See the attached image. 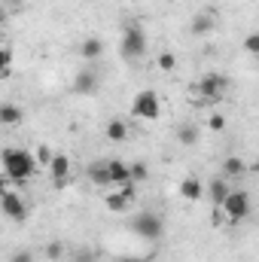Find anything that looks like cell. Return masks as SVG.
Segmentation results:
<instances>
[{"mask_svg":"<svg viewBox=\"0 0 259 262\" xmlns=\"http://www.w3.org/2000/svg\"><path fill=\"white\" fill-rule=\"evenodd\" d=\"M37 156L28 152V149H12L6 146L3 149V177L6 183H28L34 174H37Z\"/></svg>","mask_w":259,"mask_h":262,"instance_id":"obj_1","label":"cell"},{"mask_svg":"<svg viewBox=\"0 0 259 262\" xmlns=\"http://www.w3.org/2000/svg\"><path fill=\"white\" fill-rule=\"evenodd\" d=\"M131 113H134L137 119H143V122H156L159 113H162V101H159V95H156L153 89L137 92V95L131 98Z\"/></svg>","mask_w":259,"mask_h":262,"instance_id":"obj_2","label":"cell"},{"mask_svg":"<svg viewBox=\"0 0 259 262\" xmlns=\"http://www.w3.org/2000/svg\"><path fill=\"white\" fill-rule=\"evenodd\" d=\"M131 232H134L137 238H143V241H159L162 232H165V226H162V216H159V213L143 210V213H137V216L131 220Z\"/></svg>","mask_w":259,"mask_h":262,"instance_id":"obj_3","label":"cell"},{"mask_svg":"<svg viewBox=\"0 0 259 262\" xmlns=\"http://www.w3.org/2000/svg\"><path fill=\"white\" fill-rule=\"evenodd\" d=\"M226 89H229V79H226L223 73H204V76L192 85V95L204 98V101H220Z\"/></svg>","mask_w":259,"mask_h":262,"instance_id":"obj_4","label":"cell"},{"mask_svg":"<svg viewBox=\"0 0 259 262\" xmlns=\"http://www.w3.org/2000/svg\"><path fill=\"white\" fill-rule=\"evenodd\" d=\"M119 52H122V58H128V61L140 58V55L146 52V34H143L137 25H131V28H125V31H122Z\"/></svg>","mask_w":259,"mask_h":262,"instance_id":"obj_5","label":"cell"},{"mask_svg":"<svg viewBox=\"0 0 259 262\" xmlns=\"http://www.w3.org/2000/svg\"><path fill=\"white\" fill-rule=\"evenodd\" d=\"M223 213H226L229 223L247 220V213H250V195L247 192H232V195L226 198V204H223Z\"/></svg>","mask_w":259,"mask_h":262,"instance_id":"obj_6","label":"cell"},{"mask_svg":"<svg viewBox=\"0 0 259 262\" xmlns=\"http://www.w3.org/2000/svg\"><path fill=\"white\" fill-rule=\"evenodd\" d=\"M3 213H6L9 220H15V223H21V220L28 216V207H25V198H21V195H15L9 183H6V189H3Z\"/></svg>","mask_w":259,"mask_h":262,"instance_id":"obj_7","label":"cell"},{"mask_svg":"<svg viewBox=\"0 0 259 262\" xmlns=\"http://www.w3.org/2000/svg\"><path fill=\"white\" fill-rule=\"evenodd\" d=\"M131 198H134V186H125V189L110 192V195L104 198V204H107V210H113V213H125L131 207Z\"/></svg>","mask_w":259,"mask_h":262,"instance_id":"obj_8","label":"cell"},{"mask_svg":"<svg viewBox=\"0 0 259 262\" xmlns=\"http://www.w3.org/2000/svg\"><path fill=\"white\" fill-rule=\"evenodd\" d=\"M46 171H49V177L55 180V186H64L67 177H70V159H67L64 152H55V159H52V165H49Z\"/></svg>","mask_w":259,"mask_h":262,"instance_id":"obj_9","label":"cell"},{"mask_svg":"<svg viewBox=\"0 0 259 262\" xmlns=\"http://www.w3.org/2000/svg\"><path fill=\"white\" fill-rule=\"evenodd\" d=\"M98 73L95 70H82V73H76V79H73V95H92V92H98Z\"/></svg>","mask_w":259,"mask_h":262,"instance_id":"obj_10","label":"cell"},{"mask_svg":"<svg viewBox=\"0 0 259 262\" xmlns=\"http://www.w3.org/2000/svg\"><path fill=\"white\" fill-rule=\"evenodd\" d=\"M110 165V177H113V186H119V189H125V186H134V174H131L128 165H122L119 159H113V162H107Z\"/></svg>","mask_w":259,"mask_h":262,"instance_id":"obj_11","label":"cell"},{"mask_svg":"<svg viewBox=\"0 0 259 262\" xmlns=\"http://www.w3.org/2000/svg\"><path fill=\"white\" fill-rule=\"evenodd\" d=\"M180 198L186 201H201L204 198V183L198 177H183L180 180Z\"/></svg>","mask_w":259,"mask_h":262,"instance_id":"obj_12","label":"cell"},{"mask_svg":"<svg viewBox=\"0 0 259 262\" xmlns=\"http://www.w3.org/2000/svg\"><path fill=\"white\" fill-rule=\"evenodd\" d=\"M89 180H92L95 186H113L110 165H107V162H101V165H92V168H89Z\"/></svg>","mask_w":259,"mask_h":262,"instance_id":"obj_13","label":"cell"},{"mask_svg":"<svg viewBox=\"0 0 259 262\" xmlns=\"http://www.w3.org/2000/svg\"><path fill=\"white\" fill-rule=\"evenodd\" d=\"M213 25H217V21H213V15H210V12H198V15L192 18V25H189V28H192L195 37H207V34L213 31Z\"/></svg>","mask_w":259,"mask_h":262,"instance_id":"obj_14","label":"cell"},{"mask_svg":"<svg viewBox=\"0 0 259 262\" xmlns=\"http://www.w3.org/2000/svg\"><path fill=\"white\" fill-rule=\"evenodd\" d=\"M207 192H210V198H213V204H220V207L226 204V198L232 195L229 180H220V177H217V180H210V189H207Z\"/></svg>","mask_w":259,"mask_h":262,"instance_id":"obj_15","label":"cell"},{"mask_svg":"<svg viewBox=\"0 0 259 262\" xmlns=\"http://www.w3.org/2000/svg\"><path fill=\"white\" fill-rule=\"evenodd\" d=\"M25 116H21V110L15 107V104H3L0 107V125H6V128H12V125H18Z\"/></svg>","mask_w":259,"mask_h":262,"instance_id":"obj_16","label":"cell"},{"mask_svg":"<svg viewBox=\"0 0 259 262\" xmlns=\"http://www.w3.org/2000/svg\"><path fill=\"white\" fill-rule=\"evenodd\" d=\"M79 52H82V58H85V61H95V58H101V55H104V43H101L98 37H89V40L82 43V49H79Z\"/></svg>","mask_w":259,"mask_h":262,"instance_id":"obj_17","label":"cell"},{"mask_svg":"<svg viewBox=\"0 0 259 262\" xmlns=\"http://www.w3.org/2000/svg\"><path fill=\"white\" fill-rule=\"evenodd\" d=\"M125 137H128V125H125L122 119L107 122V140H110V143H122Z\"/></svg>","mask_w":259,"mask_h":262,"instance_id":"obj_18","label":"cell"},{"mask_svg":"<svg viewBox=\"0 0 259 262\" xmlns=\"http://www.w3.org/2000/svg\"><path fill=\"white\" fill-rule=\"evenodd\" d=\"M223 171H226V177H241V174L247 171V165H244V159H238V156H229V159L223 162Z\"/></svg>","mask_w":259,"mask_h":262,"instance_id":"obj_19","label":"cell"},{"mask_svg":"<svg viewBox=\"0 0 259 262\" xmlns=\"http://www.w3.org/2000/svg\"><path fill=\"white\" fill-rule=\"evenodd\" d=\"M177 140H180L183 146H195V143H198V128H195V125H183V128L177 131Z\"/></svg>","mask_w":259,"mask_h":262,"instance_id":"obj_20","label":"cell"},{"mask_svg":"<svg viewBox=\"0 0 259 262\" xmlns=\"http://www.w3.org/2000/svg\"><path fill=\"white\" fill-rule=\"evenodd\" d=\"M156 64H159V70H165V73H171V70L177 67V55H174V52H162V55L156 58Z\"/></svg>","mask_w":259,"mask_h":262,"instance_id":"obj_21","label":"cell"},{"mask_svg":"<svg viewBox=\"0 0 259 262\" xmlns=\"http://www.w3.org/2000/svg\"><path fill=\"white\" fill-rule=\"evenodd\" d=\"M34 156H37V165H40V168H49L52 159H55V152H49V146H37Z\"/></svg>","mask_w":259,"mask_h":262,"instance_id":"obj_22","label":"cell"},{"mask_svg":"<svg viewBox=\"0 0 259 262\" xmlns=\"http://www.w3.org/2000/svg\"><path fill=\"white\" fill-rule=\"evenodd\" d=\"M46 256L52 262H58L61 256H64V244L61 241H52V244H46Z\"/></svg>","mask_w":259,"mask_h":262,"instance_id":"obj_23","label":"cell"},{"mask_svg":"<svg viewBox=\"0 0 259 262\" xmlns=\"http://www.w3.org/2000/svg\"><path fill=\"white\" fill-rule=\"evenodd\" d=\"M244 52L253 55V58H259V34H250V37L244 40Z\"/></svg>","mask_w":259,"mask_h":262,"instance_id":"obj_24","label":"cell"},{"mask_svg":"<svg viewBox=\"0 0 259 262\" xmlns=\"http://www.w3.org/2000/svg\"><path fill=\"white\" fill-rule=\"evenodd\" d=\"M0 64H3V76L12 73V49H9V46H3V52H0Z\"/></svg>","mask_w":259,"mask_h":262,"instance_id":"obj_25","label":"cell"},{"mask_svg":"<svg viewBox=\"0 0 259 262\" xmlns=\"http://www.w3.org/2000/svg\"><path fill=\"white\" fill-rule=\"evenodd\" d=\"M207 128H210V131H226V116H220V113H213V116L207 119Z\"/></svg>","mask_w":259,"mask_h":262,"instance_id":"obj_26","label":"cell"},{"mask_svg":"<svg viewBox=\"0 0 259 262\" xmlns=\"http://www.w3.org/2000/svg\"><path fill=\"white\" fill-rule=\"evenodd\" d=\"M131 174H134V183H140V180L149 177V168L146 165H131Z\"/></svg>","mask_w":259,"mask_h":262,"instance_id":"obj_27","label":"cell"},{"mask_svg":"<svg viewBox=\"0 0 259 262\" xmlns=\"http://www.w3.org/2000/svg\"><path fill=\"white\" fill-rule=\"evenodd\" d=\"M70 262H98V259H95V253H89V250H76Z\"/></svg>","mask_w":259,"mask_h":262,"instance_id":"obj_28","label":"cell"},{"mask_svg":"<svg viewBox=\"0 0 259 262\" xmlns=\"http://www.w3.org/2000/svg\"><path fill=\"white\" fill-rule=\"evenodd\" d=\"M12 262H34V253H31V250H18V253L12 256Z\"/></svg>","mask_w":259,"mask_h":262,"instance_id":"obj_29","label":"cell"},{"mask_svg":"<svg viewBox=\"0 0 259 262\" xmlns=\"http://www.w3.org/2000/svg\"><path fill=\"white\" fill-rule=\"evenodd\" d=\"M119 262H143V259H134V256H125V259H119Z\"/></svg>","mask_w":259,"mask_h":262,"instance_id":"obj_30","label":"cell"},{"mask_svg":"<svg viewBox=\"0 0 259 262\" xmlns=\"http://www.w3.org/2000/svg\"><path fill=\"white\" fill-rule=\"evenodd\" d=\"M253 171H256V174H259V162H256V165H253Z\"/></svg>","mask_w":259,"mask_h":262,"instance_id":"obj_31","label":"cell"},{"mask_svg":"<svg viewBox=\"0 0 259 262\" xmlns=\"http://www.w3.org/2000/svg\"><path fill=\"white\" fill-rule=\"evenodd\" d=\"M256 64H259V58H256Z\"/></svg>","mask_w":259,"mask_h":262,"instance_id":"obj_32","label":"cell"}]
</instances>
